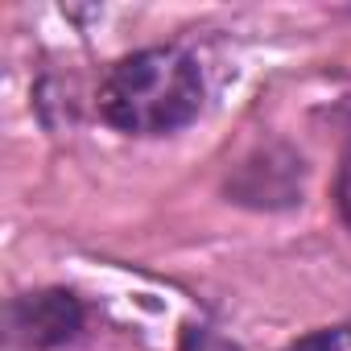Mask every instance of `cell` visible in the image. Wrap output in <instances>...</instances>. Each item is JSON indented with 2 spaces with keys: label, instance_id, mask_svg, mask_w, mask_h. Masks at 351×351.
Returning a JSON list of instances; mask_svg holds the SVG:
<instances>
[{
  "label": "cell",
  "instance_id": "obj_1",
  "mask_svg": "<svg viewBox=\"0 0 351 351\" xmlns=\"http://www.w3.org/2000/svg\"><path fill=\"white\" fill-rule=\"evenodd\" d=\"M203 71L186 50L149 46L104 75L95 108L124 136H169L203 112Z\"/></svg>",
  "mask_w": 351,
  "mask_h": 351
},
{
  "label": "cell",
  "instance_id": "obj_2",
  "mask_svg": "<svg viewBox=\"0 0 351 351\" xmlns=\"http://www.w3.org/2000/svg\"><path fill=\"white\" fill-rule=\"evenodd\" d=\"M83 322H87V310L71 289H34V293L13 298L9 306L13 343L25 351H54L79 339Z\"/></svg>",
  "mask_w": 351,
  "mask_h": 351
},
{
  "label": "cell",
  "instance_id": "obj_3",
  "mask_svg": "<svg viewBox=\"0 0 351 351\" xmlns=\"http://www.w3.org/2000/svg\"><path fill=\"white\" fill-rule=\"evenodd\" d=\"M302 178L306 165L285 145H261L248 161H240L236 178L228 182V195L244 207H293L302 203Z\"/></svg>",
  "mask_w": 351,
  "mask_h": 351
},
{
  "label": "cell",
  "instance_id": "obj_4",
  "mask_svg": "<svg viewBox=\"0 0 351 351\" xmlns=\"http://www.w3.org/2000/svg\"><path fill=\"white\" fill-rule=\"evenodd\" d=\"M293 351H351V322L330 326V330H314V335L302 339Z\"/></svg>",
  "mask_w": 351,
  "mask_h": 351
},
{
  "label": "cell",
  "instance_id": "obj_5",
  "mask_svg": "<svg viewBox=\"0 0 351 351\" xmlns=\"http://www.w3.org/2000/svg\"><path fill=\"white\" fill-rule=\"evenodd\" d=\"M335 207H339L343 223L351 228V153L343 157V165H339V178H335Z\"/></svg>",
  "mask_w": 351,
  "mask_h": 351
}]
</instances>
